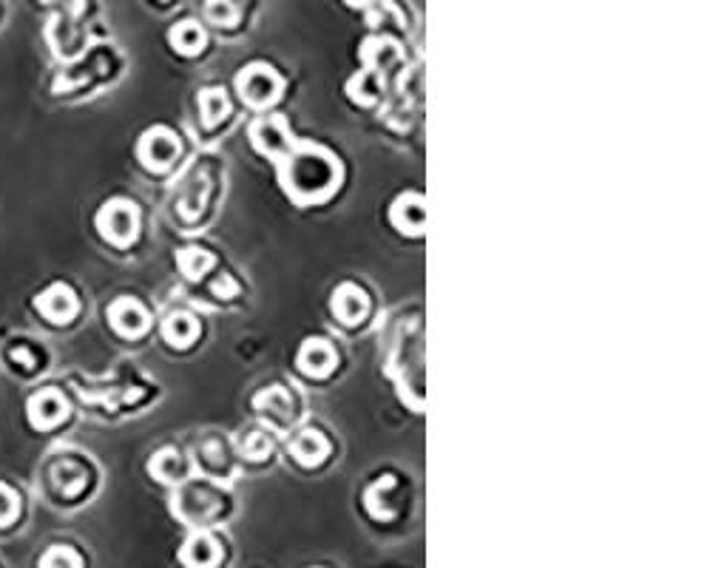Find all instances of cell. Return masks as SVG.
<instances>
[{
	"label": "cell",
	"mask_w": 710,
	"mask_h": 568,
	"mask_svg": "<svg viewBox=\"0 0 710 568\" xmlns=\"http://www.w3.org/2000/svg\"><path fill=\"white\" fill-rule=\"evenodd\" d=\"M284 194L296 205H319L336 194L341 185V162L316 142L293 140L276 157Z\"/></svg>",
	"instance_id": "1"
},
{
	"label": "cell",
	"mask_w": 710,
	"mask_h": 568,
	"mask_svg": "<svg viewBox=\"0 0 710 568\" xmlns=\"http://www.w3.org/2000/svg\"><path fill=\"white\" fill-rule=\"evenodd\" d=\"M225 500L211 489L208 483H179V492L174 497V515L188 526H208L211 520L222 517Z\"/></svg>",
	"instance_id": "2"
},
{
	"label": "cell",
	"mask_w": 710,
	"mask_h": 568,
	"mask_svg": "<svg viewBox=\"0 0 710 568\" xmlns=\"http://www.w3.org/2000/svg\"><path fill=\"white\" fill-rule=\"evenodd\" d=\"M97 231L114 248H128L140 233V213L128 199H111L97 213Z\"/></svg>",
	"instance_id": "3"
},
{
	"label": "cell",
	"mask_w": 710,
	"mask_h": 568,
	"mask_svg": "<svg viewBox=\"0 0 710 568\" xmlns=\"http://www.w3.org/2000/svg\"><path fill=\"white\" fill-rule=\"evenodd\" d=\"M236 91L250 108H267L282 97L284 80L267 63H250L248 69L239 71Z\"/></svg>",
	"instance_id": "4"
},
{
	"label": "cell",
	"mask_w": 710,
	"mask_h": 568,
	"mask_svg": "<svg viewBox=\"0 0 710 568\" xmlns=\"http://www.w3.org/2000/svg\"><path fill=\"white\" fill-rule=\"evenodd\" d=\"M179 151H182L179 148V137L171 128H162V125L145 131L140 137V145H137V157L154 174H165L177 162Z\"/></svg>",
	"instance_id": "5"
},
{
	"label": "cell",
	"mask_w": 710,
	"mask_h": 568,
	"mask_svg": "<svg viewBox=\"0 0 710 568\" xmlns=\"http://www.w3.org/2000/svg\"><path fill=\"white\" fill-rule=\"evenodd\" d=\"M250 142H253V148L262 157L276 160L284 148L293 142V134H290V128L284 123V117H259L256 123L250 125Z\"/></svg>",
	"instance_id": "6"
},
{
	"label": "cell",
	"mask_w": 710,
	"mask_h": 568,
	"mask_svg": "<svg viewBox=\"0 0 710 568\" xmlns=\"http://www.w3.org/2000/svg\"><path fill=\"white\" fill-rule=\"evenodd\" d=\"M26 412H29V424L35 426V429H54L69 415V404H66L63 392L49 387V390H40L29 398Z\"/></svg>",
	"instance_id": "7"
},
{
	"label": "cell",
	"mask_w": 710,
	"mask_h": 568,
	"mask_svg": "<svg viewBox=\"0 0 710 568\" xmlns=\"http://www.w3.org/2000/svg\"><path fill=\"white\" fill-rule=\"evenodd\" d=\"M222 554H225V549H222V543H219L211 532L196 529V532L182 543L179 560H182V566L185 568H216L219 566V560H222Z\"/></svg>",
	"instance_id": "8"
},
{
	"label": "cell",
	"mask_w": 710,
	"mask_h": 568,
	"mask_svg": "<svg viewBox=\"0 0 710 568\" xmlns=\"http://www.w3.org/2000/svg\"><path fill=\"white\" fill-rule=\"evenodd\" d=\"M299 370L310 378H327L338 367L336 347L327 338H307L296 358Z\"/></svg>",
	"instance_id": "9"
},
{
	"label": "cell",
	"mask_w": 710,
	"mask_h": 568,
	"mask_svg": "<svg viewBox=\"0 0 710 568\" xmlns=\"http://www.w3.org/2000/svg\"><path fill=\"white\" fill-rule=\"evenodd\" d=\"M35 304L37 310H40V316H46L54 324H69L77 316V310H80V302H77L74 290L66 287V284H52L46 293L37 296Z\"/></svg>",
	"instance_id": "10"
},
{
	"label": "cell",
	"mask_w": 710,
	"mask_h": 568,
	"mask_svg": "<svg viewBox=\"0 0 710 568\" xmlns=\"http://www.w3.org/2000/svg\"><path fill=\"white\" fill-rule=\"evenodd\" d=\"M108 321L123 338H140L148 330V310L137 299H117L108 307Z\"/></svg>",
	"instance_id": "11"
},
{
	"label": "cell",
	"mask_w": 710,
	"mask_h": 568,
	"mask_svg": "<svg viewBox=\"0 0 710 568\" xmlns=\"http://www.w3.org/2000/svg\"><path fill=\"white\" fill-rule=\"evenodd\" d=\"M370 313V296L358 284H341L333 293V316L347 327H355Z\"/></svg>",
	"instance_id": "12"
},
{
	"label": "cell",
	"mask_w": 710,
	"mask_h": 568,
	"mask_svg": "<svg viewBox=\"0 0 710 568\" xmlns=\"http://www.w3.org/2000/svg\"><path fill=\"white\" fill-rule=\"evenodd\" d=\"M392 225L409 236H421L426 225V202L421 194H404L390 208Z\"/></svg>",
	"instance_id": "13"
},
{
	"label": "cell",
	"mask_w": 710,
	"mask_h": 568,
	"mask_svg": "<svg viewBox=\"0 0 710 568\" xmlns=\"http://www.w3.org/2000/svg\"><path fill=\"white\" fill-rule=\"evenodd\" d=\"M287 449H290V455L302 463V466H319V463L330 455V444H327V438L321 435L319 429H304V432H299V435L290 441Z\"/></svg>",
	"instance_id": "14"
},
{
	"label": "cell",
	"mask_w": 710,
	"mask_h": 568,
	"mask_svg": "<svg viewBox=\"0 0 710 568\" xmlns=\"http://www.w3.org/2000/svg\"><path fill=\"white\" fill-rule=\"evenodd\" d=\"M148 472L160 480V483H168V486H179V483H185V478H188L185 458H182V452H177V449H162V452H157V455L151 458V463H148Z\"/></svg>",
	"instance_id": "15"
},
{
	"label": "cell",
	"mask_w": 710,
	"mask_h": 568,
	"mask_svg": "<svg viewBox=\"0 0 710 568\" xmlns=\"http://www.w3.org/2000/svg\"><path fill=\"white\" fill-rule=\"evenodd\" d=\"M162 338L171 344V347H191L196 338H199V321L191 313H171L168 319L162 321Z\"/></svg>",
	"instance_id": "16"
},
{
	"label": "cell",
	"mask_w": 710,
	"mask_h": 568,
	"mask_svg": "<svg viewBox=\"0 0 710 568\" xmlns=\"http://www.w3.org/2000/svg\"><path fill=\"white\" fill-rule=\"evenodd\" d=\"M390 492H395V478H392V475L378 478L373 486L367 489L364 503H367V512H370L375 520H392V517L398 515V503L390 500Z\"/></svg>",
	"instance_id": "17"
},
{
	"label": "cell",
	"mask_w": 710,
	"mask_h": 568,
	"mask_svg": "<svg viewBox=\"0 0 710 568\" xmlns=\"http://www.w3.org/2000/svg\"><path fill=\"white\" fill-rule=\"evenodd\" d=\"M199 114H202V125H205V128H216L219 123H225L228 114H231V103H228L225 91L222 89L199 91Z\"/></svg>",
	"instance_id": "18"
},
{
	"label": "cell",
	"mask_w": 710,
	"mask_h": 568,
	"mask_svg": "<svg viewBox=\"0 0 710 568\" xmlns=\"http://www.w3.org/2000/svg\"><path fill=\"white\" fill-rule=\"evenodd\" d=\"M168 40H171V46H174L179 54H185V57H194V54L205 49V32H202V26L194 23V20H182V23H177V26L168 32Z\"/></svg>",
	"instance_id": "19"
},
{
	"label": "cell",
	"mask_w": 710,
	"mask_h": 568,
	"mask_svg": "<svg viewBox=\"0 0 710 568\" xmlns=\"http://www.w3.org/2000/svg\"><path fill=\"white\" fill-rule=\"evenodd\" d=\"M361 57H364V63L373 71H384L390 63H398V60H401V49H398L392 40L370 37V40L364 43V49H361Z\"/></svg>",
	"instance_id": "20"
},
{
	"label": "cell",
	"mask_w": 710,
	"mask_h": 568,
	"mask_svg": "<svg viewBox=\"0 0 710 568\" xmlns=\"http://www.w3.org/2000/svg\"><path fill=\"white\" fill-rule=\"evenodd\" d=\"M381 89H384V83H381V74L373 69L361 71L358 77H353V80H350V86H347L350 97H353L355 103H361V106H373L375 100L381 97Z\"/></svg>",
	"instance_id": "21"
},
{
	"label": "cell",
	"mask_w": 710,
	"mask_h": 568,
	"mask_svg": "<svg viewBox=\"0 0 710 568\" xmlns=\"http://www.w3.org/2000/svg\"><path fill=\"white\" fill-rule=\"evenodd\" d=\"M86 480H89V475H86V469H83L80 463L63 461L54 466V483H57V489H60L63 495H80V492L86 489Z\"/></svg>",
	"instance_id": "22"
},
{
	"label": "cell",
	"mask_w": 710,
	"mask_h": 568,
	"mask_svg": "<svg viewBox=\"0 0 710 568\" xmlns=\"http://www.w3.org/2000/svg\"><path fill=\"white\" fill-rule=\"evenodd\" d=\"M177 265L185 279L196 282V279H202L213 267V256L202 248H182L177 253Z\"/></svg>",
	"instance_id": "23"
},
{
	"label": "cell",
	"mask_w": 710,
	"mask_h": 568,
	"mask_svg": "<svg viewBox=\"0 0 710 568\" xmlns=\"http://www.w3.org/2000/svg\"><path fill=\"white\" fill-rule=\"evenodd\" d=\"M256 409H267V415H279V424H284L287 418H293V407H290V398L284 395L279 387H270L262 395H256Z\"/></svg>",
	"instance_id": "24"
},
{
	"label": "cell",
	"mask_w": 710,
	"mask_h": 568,
	"mask_svg": "<svg viewBox=\"0 0 710 568\" xmlns=\"http://www.w3.org/2000/svg\"><path fill=\"white\" fill-rule=\"evenodd\" d=\"M196 455L202 458L205 472L213 475V478H222V475L228 472V455H225V446L219 444V441H208Z\"/></svg>",
	"instance_id": "25"
},
{
	"label": "cell",
	"mask_w": 710,
	"mask_h": 568,
	"mask_svg": "<svg viewBox=\"0 0 710 568\" xmlns=\"http://www.w3.org/2000/svg\"><path fill=\"white\" fill-rule=\"evenodd\" d=\"M37 568H83V557L71 546H52L40 557Z\"/></svg>",
	"instance_id": "26"
},
{
	"label": "cell",
	"mask_w": 710,
	"mask_h": 568,
	"mask_svg": "<svg viewBox=\"0 0 710 568\" xmlns=\"http://www.w3.org/2000/svg\"><path fill=\"white\" fill-rule=\"evenodd\" d=\"M205 12H208V20L222 29H233L239 23V6L233 0H208Z\"/></svg>",
	"instance_id": "27"
},
{
	"label": "cell",
	"mask_w": 710,
	"mask_h": 568,
	"mask_svg": "<svg viewBox=\"0 0 710 568\" xmlns=\"http://www.w3.org/2000/svg\"><path fill=\"white\" fill-rule=\"evenodd\" d=\"M20 515V497L15 489H9L6 483H0V526H12Z\"/></svg>",
	"instance_id": "28"
},
{
	"label": "cell",
	"mask_w": 710,
	"mask_h": 568,
	"mask_svg": "<svg viewBox=\"0 0 710 568\" xmlns=\"http://www.w3.org/2000/svg\"><path fill=\"white\" fill-rule=\"evenodd\" d=\"M270 438H265L262 432H253V435H248L245 441H242V446H239V452H242V458H248V461H265L267 455H270Z\"/></svg>",
	"instance_id": "29"
},
{
	"label": "cell",
	"mask_w": 710,
	"mask_h": 568,
	"mask_svg": "<svg viewBox=\"0 0 710 568\" xmlns=\"http://www.w3.org/2000/svg\"><path fill=\"white\" fill-rule=\"evenodd\" d=\"M236 293H239V284L233 282L231 276H222L219 282L213 284V296H219L222 302H225V299H233Z\"/></svg>",
	"instance_id": "30"
},
{
	"label": "cell",
	"mask_w": 710,
	"mask_h": 568,
	"mask_svg": "<svg viewBox=\"0 0 710 568\" xmlns=\"http://www.w3.org/2000/svg\"><path fill=\"white\" fill-rule=\"evenodd\" d=\"M9 355H12L15 361H20V364H23V370H26V373L35 367V355L29 353V347H23V344H15V347L9 350Z\"/></svg>",
	"instance_id": "31"
},
{
	"label": "cell",
	"mask_w": 710,
	"mask_h": 568,
	"mask_svg": "<svg viewBox=\"0 0 710 568\" xmlns=\"http://www.w3.org/2000/svg\"><path fill=\"white\" fill-rule=\"evenodd\" d=\"M347 3H350V6H367L370 0H347Z\"/></svg>",
	"instance_id": "32"
}]
</instances>
